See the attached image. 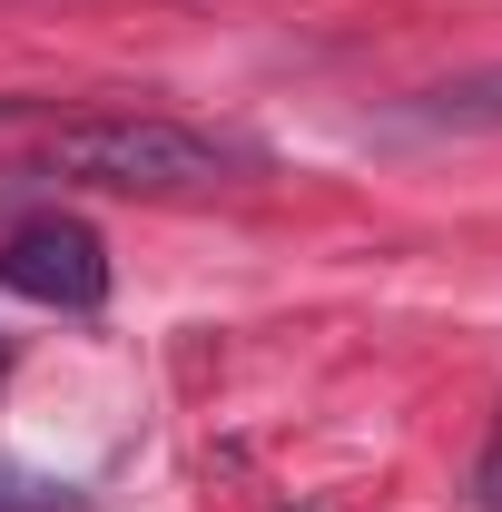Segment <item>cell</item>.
Returning <instances> with one entry per match:
<instances>
[{
	"mask_svg": "<svg viewBox=\"0 0 502 512\" xmlns=\"http://www.w3.org/2000/svg\"><path fill=\"white\" fill-rule=\"evenodd\" d=\"M30 168L79 178V188H119V197H207L227 178H256L266 148L227 138V128H197V119H168V109H99V119H60Z\"/></svg>",
	"mask_w": 502,
	"mask_h": 512,
	"instance_id": "cell-1",
	"label": "cell"
},
{
	"mask_svg": "<svg viewBox=\"0 0 502 512\" xmlns=\"http://www.w3.org/2000/svg\"><path fill=\"white\" fill-rule=\"evenodd\" d=\"M0 286L30 296V306H60V316H89L109 296V247L79 227V217H30L10 247H0Z\"/></svg>",
	"mask_w": 502,
	"mask_h": 512,
	"instance_id": "cell-2",
	"label": "cell"
},
{
	"mask_svg": "<svg viewBox=\"0 0 502 512\" xmlns=\"http://www.w3.org/2000/svg\"><path fill=\"white\" fill-rule=\"evenodd\" d=\"M404 119H414V128H443V138L502 128V69H463V79H443V89H424Z\"/></svg>",
	"mask_w": 502,
	"mask_h": 512,
	"instance_id": "cell-3",
	"label": "cell"
},
{
	"mask_svg": "<svg viewBox=\"0 0 502 512\" xmlns=\"http://www.w3.org/2000/svg\"><path fill=\"white\" fill-rule=\"evenodd\" d=\"M0 512H79V493H60V483H30V473H0Z\"/></svg>",
	"mask_w": 502,
	"mask_h": 512,
	"instance_id": "cell-4",
	"label": "cell"
},
{
	"mask_svg": "<svg viewBox=\"0 0 502 512\" xmlns=\"http://www.w3.org/2000/svg\"><path fill=\"white\" fill-rule=\"evenodd\" d=\"M473 512H502V414L483 434V463H473Z\"/></svg>",
	"mask_w": 502,
	"mask_h": 512,
	"instance_id": "cell-5",
	"label": "cell"
}]
</instances>
